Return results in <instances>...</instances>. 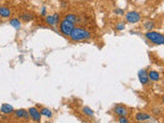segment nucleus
<instances>
[{"mask_svg": "<svg viewBox=\"0 0 164 123\" xmlns=\"http://www.w3.org/2000/svg\"><path fill=\"white\" fill-rule=\"evenodd\" d=\"M70 38L72 41L74 42H80V41H85V40L90 39L91 33L87 31L84 28L81 27H75L72 30L71 34H70Z\"/></svg>", "mask_w": 164, "mask_h": 123, "instance_id": "f257e3e1", "label": "nucleus"}, {"mask_svg": "<svg viewBox=\"0 0 164 123\" xmlns=\"http://www.w3.org/2000/svg\"><path fill=\"white\" fill-rule=\"evenodd\" d=\"M145 37L154 45H164V35L155 31H148Z\"/></svg>", "mask_w": 164, "mask_h": 123, "instance_id": "f03ea898", "label": "nucleus"}, {"mask_svg": "<svg viewBox=\"0 0 164 123\" xmlns=\"http://www.w3.org/2000/svg\"><path fill=\"white\" fill-rule=\"evenodd\" d=\"M74 28H75V24L69 22L66 19H64V20L60 23V31H61L62 34L65 35V36H70L72 30H73Z\"/></svg>", "mask_w": 164, "mask_h": 123, "instance_id": "7ed1b4c3", "label": "nucleus"}, {"mask_svg": "<svg viewBox=\"0 0 164 123\" xmlns=\"http://www.w3.org/2000/svg\"><path fill=\"white\" fill-rule=\"evenodd\" d=\"M142 19L141 17L140 12L135 11V10H131V11H128L125 15V20L127 23H130V24H137L139 23Z\"/></svg>", "mask_w": 164, "mask_h": 123, "instance_id": "20e7f679", "label": "nucleus"}, {"mask_svg": "<svg viewBox=\"0 0 164 123\" xmlns=\"http://www.w3.org/2000/svg\"><path fill=\"white\" fill-rule=\"evenodd\" d=\"M45 22H46L49 26L54 27V26H56V25L60 23V15L56 12V13H54L52 15H46Z\"/></svg>", "mask_w": 164, "mask_h": 123, "instance_id": "39448f33", "label": "nucleus"}, {"mask_svg": "<svg viewBox=\"0 0 164 123\" xmlns=\"http://www.w3.org/2000/svg\"><path fill=\"white\" fill-rule=\"evenodd\" d=\"M28 112H29V114H30V118L32 119V120L37 121V122L41 121L42 115H41V113H40L39 110H37L36 108L32 107V108H30L29 110H28Z\"/></svg>", "mask_w": 164, "mask_h": 123, "instance_id": "423d86ee", "label": "nucleus"}, {"mask_svg": "<svg viewBox=\"0 0 164 123\" xmlns=\"http://www.w3.org/2000/svg\"><path fill=\"white\" fill-rule=\"evenodd\" d=\"M137 76H139V80H140V82L143 85H146V84L149 83L150 79H149V76H148V72L146 71V70L144 69L140 70L139 73H137Z\"/></svg>", "mask_w": 164, "mask_h": 123, "instance_id": "0eeeda50", "label": "nucleus"}, {"mask_svg": "<svg viewBox=\"0 0 164 123\" xmlns=\"http://www.w3.org/2000/svg\"><path fill=\"white\" fill-rule=\"evenodd\" d=\"M15 116L19 119H26V120H29L30 119V114L27 110L25 109H19V110L15 111Z\"/></svg>", "mask_w": 164, "mask_h": 123, "instance_id": "6e6552de", "label": "nucleus"}, {"mask_svg": "<svg viewBox=\"0 0 164 123\" xmlns=\"http://www.w3.org/2000/svg\"><path fill=\"white\" fill-rule=\"evenodd\" d=\"M113 111L117 116H126L128 113L127 109L125 108L124 106H122V105H116L114 107V109H113Z\"/></svg>", "mask_w": 164, "mask_h": 123, "instance_id": "1a4fd4ad", "label": "nucleus"}, {"mask_svg": "<svg viewBox=\"0 0 164 123\" xmlns=\"http://www.w3.org/2000/svg\"><path fill=\"white\" fill-rule=\"evenodd\" d=\"M0 112L2 114H5V115H10L15 112V109L11 105H8V104H3L1 108H0Z\"/></svg>", "mask_w": 164, "mask_h": 123, "instance_id": "9d476101", "label": "nucleus"}, {"mask_svg": "<svg viewBox=\"0 0 164 123\" xmlns=\"http://www.w3.org/2000/svg\"><path fill=\"white\" fill-rule=\"evenodd\" d=\"M135 118L137 122H145V121H149L150 119H151V116L147 113H143V112H141V113H137V115H135Z\"/></svg>", "mask_w": 164, "mask_h": 123, "instance_id": "9b49d317", "label": "nucleus"}, {"mask_svg": "<svg viewBox=\"0 0 164 123\" xmlns=\"http://www.w3.org/2000/svg\"><path fill=\"white\" fill-rule=\"evenodd\" d=\"M148 76H149V79L151 80V81H159L160 79V75L159 73L157 71H154V70H152V71H150L149 73H148Z\"/></svg>", "mask_w": 164, "mask_h": 123, "instance_id": "f8f14e48", "label": "nucleus"}, {"mask_svg": "<svg viewBox=\"0 0 164 123\" xmlns=\"http://www.w3.org/2000/svg\"><path fill=\"white\" fill-rule=\"evenodd\" d=\"M10 15H11V10L9 8L4 7V6L0 7V17L6 19V17H9Z\"/></svg>", "mask_w": 164, "mask_h": 123, "instance_id": "ddd939ff", "label": "nucleus"}, {"mask_svg": "<svg viewBox=\"0 0 164 123\" xmlns=\"http://www.w3.org/2000/svg\"><path fill=\"white\" fill-rule=\"evenodd\" d=\"M40 113H41L42 116L46 117V118H52V112L47 108H41V110H40Z\"/></svg>", "mask_w": 164, "mask_h": 123, "instance_id": "4468645a", "label": "nucleus"}, {"mask_svg": "<svg viewBox=\"0 0 164 123\" xmlns=\"http://www.w3.org/2000/svg\"><path fill=\"white\" fill-rule=\"evenodd\" d=\"M9 24L11 27H13L17 30H19L21 28V22L17 20V19H11V20L9 21Z\"/></svg>", "mask_w": 164, "mask_h": 123, "instance_id": "2eb2a0df", "label": "nucleus"}, {"mask_svg": "<svg viewBox=\"0 0 164 123\" xmlns=\"http://www.w3.org/2000/svg\"><path fill=\"white\" fill-rule=\"evenodd\" d=\"M82 113L85 114L88 117H92V116L94 115V112H93L92 109H90L89 107H83V108H82Z\"/></svg>", "mask_w": 164, "mask_h": 123, "instance_id": "dca6fc26", "label": "nucleus"}, {"mask_svg": "<svg viewBox=\"0 0 164 123\" xmlns=\"http://www.w3.org/2000/svg\"><path fill=\"white\" fill-rule=\"evenodd\" d=\"M65 19L68 20L69 22L73 23V24H76L77 23V17L75 15H73V13H69V15H67L66 17H65Z\"/></svg>", "mask_w": 164, "mask_h": 123, "instance_id": "f3484780", "label": "nucleus"}, {"mask_svg": "<svg viewBox=\"0 0 164 123\" xmlns=\"http://www.w3.org/2000/svg\"><path fill=\"white\" fill-rule=\"evenodd\" d=\"M144 28L146 30H148V31H151L152 29H154L155 28V24L154 22H152V21H148V22H146L144 24Z\"/></svg>", "mask_w": 164, "mask_h": 123, "instance_id": "a211bd4d", "label": "nucleus"}, {"mask_svg": "<svg viewBox=\"0 0 164 123\" xmlns=\"http://www.w3.org/2000/svg\"><path fill=\"white\" fill-rule=\"evenodd\" d=\"M33 15H31V13H25V15H22V20H24L25 22H30V21H32L33 20Z\"/></svg>", "mask_w": 164, "mask_h": 123, "instance_id": "6ab92c4d", "label": "nucleus"}, {"mask_svg": "<svg viewBox=\"0 0 164 123\" xmlns=\"http://www.w3.org/2000/svg\"><path fill=\"white\" fill-rule=\"evenodd\" d=\"M115 28L117 31H122V30H124V28H125V24L124 23H118V24L116 25Z\"/></svg>", "mask_w": 164, "mask_h": 123, "instance_id": "aec40b11", "label": "nucleus"}, {"mask_svg": "<svg viewBox=\"0 0 164 123\" xmlns=\"http://www.w3.org/2000/svg\"><path fill=\"white\" fill-rule=\"evenodd\" d=\"M118 122L120 123H128V119L126 118V116H119V118H118Z\"/></svg>", "mask_w": 164, "mask_h": 123, "instance_id": "412c9836", "label": "nucleus"}, {"mask_svg": "<svg viewBox=\"0 0 164 123\" xmlns=\"http://www.w3.org/2000/svg\"><path fill=\"white\" fill-rule=\"evenodd\" d=\"M114 12H115L116 15H123V13H124V11H123L122 9H115Z\"/></svg>", "mask_w": 164, "mask_h": 123, "instance_id": "4be33fe9", "label": "nucleus"}, {"mask_svg": "<svg viewBox=\"0 0 164 123\" xmlns=\"http://www.w3.org/2000/svg\"><path fill=\"white\" fill-rule=\"evenodd\" d=\"M45 11H46V9H45V7H43V8H42L41 15H46V12H45Z\"/></svg>", "mask_w": 164, "mask_h": 123, "instance_id": "5701e85b", "label": "nucleus"}, {"mask_svg": "<svg viewBox=\"0 0 164 123\" xmlns=\"http://www.w3.org/2000/svg\"><path fill=\"white\" fill-rule=\"evenodd\" d=\"M163 103H164V96H163Z\"/></svg>", "mask_w": 164, "mask_h": 123, "instance_id": "b1692460", "label": "nucleus"}]
</instances>
